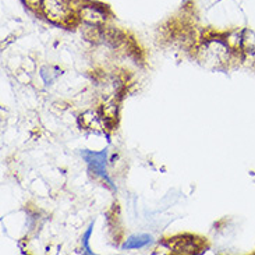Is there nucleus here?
<instances>
[{"label":"nucleus","instance_id":"7ed1b4c3","mask_svg":"<svg viewBox=\"0 0 255 255\" xmlns=\"http://www.w3.org/2000/svg\"><path fill=\"white\" fill-rule=\"evenodd\" d=\"M152 242V236L149 235H139V236H131L130 239L122 246L123 250H135L142 249L146 244Z\"/></svg>","mask_w":255,"mask_h":255},{"label":"nucleus","instance_id":"f03ea898","mask_svg":"<svg viewBox=\"0 0 255 255\" xmlns=\"http://www.w3.org/2000/svg\"><path fill=\"white\" fill-rule=\"evenodd\" d=\"M43 8L52 20H63L70 11L69 0H43Z\"/></svg>","mask_w":255,"mask_h":255},{"label":"nucleus","instance_id":"20e7f679","mask_svg":"<svg viewBox=\"0 0 255 255\" xmlns=\"http://www.w3.org/2000/svg\"><path fill=\"white\" fill-rule=\"evenodd\" d=\"M81 15H83L84 20L88 21V22H92V24L104 21V14L101 13L99 10H97V8H94V7H85L81 11Z\"/></svg>","mask_w":255,"mask_h":255},{"label":"nucleus","instance_id":"f257e3e1","mask_svg":"<svg viewBox=\"0 0 255 255\" xmlns=\"http://www.w3.org/2000/svg\"><path fill=\"white\" fill-rule=\"evenodd\" d=\"M83 158L85 159L87 165L90 167V170L92 173L98 174L99 177H102L104 180H106V183L115 188L113 184H112L111 179L108 176V172H106V151L101 152H92V151H83L81 152Z\"/></svg>","mask_w":255,"mask_h":255},{"label":"nucleus","instance_id":"39448f33","mask_svg":"<svg viewBox=\"0 0 255 255\" xmlns=\"http://www.w3.org/2000/svg\"><path fill=\"white\" fill-rule=\"evenodd\" d=\"M92 228H94V223H91L90 228H88V230L85 232V235H84V239H83V246H84V249H85V253H87V254H92V251H91L90 249V244H88V239H90L91 233H92Z\"/></svg>","mask_w":255,"mask_h":255},{"label":"nucleus","instance_id":"423d86ee","mask_svg":"<svg viewBox=\"0 0 255 255\" xmlns=\"http://www.w3.org/2000/svg\"><path fill=\"white\" fill-rule=\"evenodd\" d=\"M27 1H31V3H36L38 0H27Z\"/></svg>","mask_w":255,"mask_h":255}]
</instances>
